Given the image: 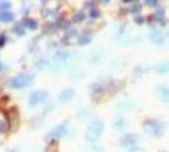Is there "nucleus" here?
I'll return each instance as SVG.
<instances>
[{
	"instance_id": "7ed1b4c3",
	"label": "nucleus",
	"mask_w": 169,
	"mask_h": 152,
	"mask_svg": "<svg viewBox=\"0 0 169 152\" xmlns=\"http://www.w3.org/2000/svg\"><path fill=\"white\" fill-rule=\"evenodd\" d=\"M31 81H32L31 75H17L10 78V86L12 88H24L25 85H31Z\"/></svg>"
},
{
	"instance_id": "f8f14e48",
	"label": "nucleus",
	"mask_w": 169,
	"mask_h": 152,
	"mask_svg": "<svg viewBox=\"0 0 169 152\" xmlns=\"http://www.w3.org/2000/svg\"><path fill=\"white\" fill-rule=\"evenodd\" d=\"M129 152H146V151H144V149H139V147H132Z\"/></svg>"
},
{
	"instance_id": "39448f33",
	"label": "nucleus",
	"mask_w": 169,
	"mask_h": 152,
	"mask_svg": "<svg viewBox=\"0 0 169 152\" xmlns=\"http://www.w3.org/2000/svg\"><path fill=\"white\" fill-rule=\"evenodd\" d=\"M156 93H157V96H159L162 101L169 103V86H157V88H156Z\"/></svg>"
},
{
	"instance_id": "20e7f679",
	"label": "nucleus",
	"mask_w": 169,
	"mask_h": 152,
	"mask_svg": "<svg viewBox=\"0 0 169 152\" xmlns=\"http://www.w3.org/2000/svg\"><path fill=\"white\" fill-rule=\"evenodd\" d=\"M46 96H47V93H46L44 90L34 91V93L31 95V98H29V105H31V107H36V105L41 103V101H44V100H46Z\"/></svg>"
},
{
	"instance_id": "4468645a",
	"label": "nucleus",
	"mask_w": 169,
	"mask_h": 152,
	"mask_svg": "<svg viewBox=\"0 0 169 152\" xmlns=\"http://www.w3.org/2000/svg\"><path fill=\"white\" fill-rule=\"evenodd\" d=\"M92 152H102V147H98V145H93Z\"/></svg>"
},
{
	"instance_id": "ddd939ff",
	"label": "nucleus",
	"mask_w": 169,
	"mask_h": 152,
	"mask_svg": "<svg viewBox=\"0 0 169 152\" xmlns=\"http://www.w3.org/2000/svg\"><path fill=\"white\" fill-rule=\"evenodd\" d=\"M146 3H147V5H150V7H156V5H157V3H156V0H147Z\"/></svg>"
},
{
	"instance_id": "423d86ee",
	"label": "nucleus",
	"mask_w": 169,
	"mask_h": 152,
	"mask_svg": "<svg viewBox=\"0 0 169 152\" xmlns=\"http://www.w3.org/2000/svg\"><path fill=\"white\" fill-rule=\"evenodd\" d=\"M73 95H75V90L73 88H68V90H63V93H61V101H66V100H71L73 98Z\"/></svg>"
},
{
	"instance_id": "6e6552de",
	"label": "nucleus",
	"mask_w": 169,
	"mask_h": 152,
	"mask_svg": "<svg viewBox=\"0 0 169 152\" xmlns=\"http://www.w3.org/2000/svg\"><path fill=\"white\" fill-rule=\"evenodd\" d=\"M156 71H157V73H168L169 71V61L157 64V66H156Z\"/></svg>"
},
{
	"instance_id": "f257e3e1",
	"label": "nucleus",
	"mask_w": 169,
	"mask_h": 152,
	"mask_svg": "<svg viewBox=\"0 0 169 152\" xmlns=\"http://www.w3.org/2000/svg\"><path fill=\"white\" fill-rule=\"evenodd\" d=\"M164 129H166V125L162 123V122H156V120H147L146 123H144V132L149 133V135H154V137H157L161 132H164Z\"/></svg>"
},
{
	"instance_id": "1a4fd4ad",
	"label": "nucleus",
	"mask_w": 169,
	"mask_h": 152,
	"mask_svg": "<svg viewBox=\"0 0 169 152\" xmlns=\"http://www.w3.org/2000/svg\"><path fill=\"white\" fill-rule=\"evenodd\" d=\"M150 39H152L156 44H162V42H164V36H162L161 32H159V34H152V36H150Z\"/></svg>"
},
{
	"instance_id": "9b49d317",
	"label": "nucleus",
	"mask_w": 169,
	"mask_h": 152,
	"mask_svg": "<svg viewBox=\"0 0 169 152\" xmlns=\"http://www.w3.org/2000/svg\"><path fill=\"white\" fill-rule=\"evenodd\" d=\"M88 41H90V34H83V36L79 37V42H81V44H86Z\"/></svg>"
},
{
	"instance_id": "0eeeda50",
	"label": "nucleus",
	"mask_w": 169,
	"mask_h": 152,
	"mask_svg": "<svg viewBox=\"0 0 169 152\" xmlns=\"http://www.w3.org/2000/svg\"><path fill=\"white\" fill-rule=\"evenodd\" d=\"M124 145H129V144H135L137 142V135H125V139L120 140Z\"/></svg>"
},
{
	"instance_id": "f03ea898",
	"label": "nucleus",
	"mask_w": 169,
	"mask_h": 152,
	"mask_svg": "<svg viewBox=\"0 0 169 152\" xmlns=\"http://www.w3.org/2000/svg\"><path fill=\"white\" fill-rule=\"evenodd\" d=\"M103 132V123L100 122V120H95L92 122L90 125H88V130H86V137H88V140H96L100 135Z\"/></svg>"
},
{
	"instance_id": "9d476101",
	"label": "nucleus",
	"mask_w": 169,
	"mask_h": 152,
	"mask_svg": "<svg viewBox=\"0 0 169 152\" xmlns=\"http://www.w3.org/2000/svg\"><path fill=\"white\" fill-rule=\"evenodd\" d=\"M12 19H14V17H12L10 12H2V14H0V20H2V22H10Z\"/></svg>"
}]
</instances>
